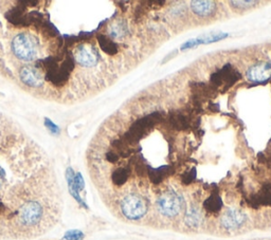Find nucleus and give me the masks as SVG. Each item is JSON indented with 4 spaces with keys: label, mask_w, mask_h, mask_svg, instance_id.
Wrapping results in <instances>:
<instances>
[{
    "label": "nucleus",
    "mask_w": 271,
    "mask_h": 240,
    "mask_svg": "<svg viewBox=\"0 0 271 240\" xmlns=\"http://www.w3.org/2000/svg\"><path fill=\"white\" fill-rule=\"evenodd\" d=\"M9 47L12 56L24 66L34 65V62L43 56V44L32 31L14 33L11 36Z\"/></svg>",
    "instance_id": "1"
},
{
    "label": "nucleus",
    "mask_w": 271,
    "mask_h": 240,
    "mask_svg": "<svg viewBox=\"0 0 271 240\" xmlns=\"http://www.w3.org/2000/svg\"><path fill=\"white\" fill-rule=\"evenodd\" d=\"M162 117L159 112H153L148 116H145L141 119L137 120V121L130 126L127 132H125L122 137V141L129 145L137 144L140 139L143 138L148 130H150L154 126L160 122Z\"/></svg>",
    "instance_id": "2"
},
{
    "label": "nucleus",
    "mask_w": 271,
    "mask_h": 240,
    "mask_svg": "<svg viewBox=\"0 0 271 240\" xmlns=\"http://www.w3.org/2000/svg\"><path fill=\"white\" fill-rule=\"evenodd\" d=\"M44 216L43 203L38 200H29L18 211V222L24 228H35L42 223Z\"/></svg>",
    "instance_id": "3"
},
{
    "label": "nucleus",
    "mask_w": 271,
    "mask_h": 240,
    "mask_svg": "<svg viewBox=\"0 0 271 240\" xmlns=\"http://www.w3.org/2000/svg\"><path fill=\"white\" fill-rule=\"evenodd\" d=\"M120 208L124 217L129 220H138L147 214L148 205L143 197L137 194H129L122 199Z\"/></svg>",
    "instance_id": "4"
},
{
    "label": "nucleus",
    "mask_w": 271,
    "mask_h": 240,
    "mask_svg": "<svg viewBox=\"0 0 271 240\" xmlns=\"http://www.w3.org/2000/svg\"><path fill=\"white\" fill-rule=\"evenodd\" d=\"M182 198L173 190L165 191L157 200V208L162 215L175 217L182 210Z\"/></svg>",
    "instance_id": "5"
},
{
    "label": "nucleus",
    "mask_w": 271,
    "mask_h": 240,
    "mask_svg": "<svg viewBox=\"0 0 271 240\" xmlns=\"http://www.w3.org/2000/svg\"><path fill=\"white\" fill-rule=\"evenodd\" d=\"M242 78L241 73L234 69L230 64L224 65L222 69L214 72L210 77V84L215 88L223 86V91H227L229 88Z\"/></svg>",
    "instance_id": "6"
},
{
    "label": "nucleus",
    "mask_w": 271,
    "mask_h": 240,
    "mask_svg": "<svg viewBox=\"0 0 271 240\" xmlns=\"http://www.w3.org/2000/svg\"><path fill=\"white\" fill-rule=\"evenodd\" d=\"M18 78L25 87L31 89H41L46 82V76L41 67L36 65L24 66L18 71Z\"/></svg>",
    "instance_id": "7"
},
{
    "label": "nucleus",
    "mask_w": 271,
    "mask_h": 240,
    "mask_svg": "<svg viewBox=\"0 0 271 240\" xmlns=\"http://www.w3.org/2000/svg\"><path fill=\"white\" fill-rule=\"evenodd\" d=\"M74 57L76 65L83 68H91V67L97 66L100 59V55L95 47L86 44L76 47Z\"/></svg>",
    "instance_id": "8"
},
{
    "label": "nucleus",
    "mask_w": 271,
    "mask_h": 240,
    "mask_svg": "<svg viewBox=\"0 0 271 240\" xmlns=\"http://www.w3.org/2000/svg\"><path fill=\"white\" fill-rule=\"evenodd\" d=\"M246 221V215L237 209H228L222 216L221 223L224 229L233 231L241 228Z\"/></svg>",
    "instance_id": "9"
},
{
    "label": "nucleus",
    "mask_w": 271,
    "mask_h": 240,
    "mask_svg": "<svg viewBox=\"0 0 271 240\" xmlns=\"http://www.w3.org/2000/svg\"><path fill=\"white\" fill-rule=\"evenodd\" d=\"M247 77L252 83H265L271 78V64L259 63L250 67L247 71Z\"/></svg>",
    "instance_id": "10"
},
{
    "label": "nucleus",
    "mask_w": 271,
    "mask_h": 240,
    "mask_svg": "<svg viewBox=\"0 0 271 240\" xmlns=\"http://www.w3.org/2000/svg\"><path fill=\"white\" fill-rule=\"evenodd\" d=\"M169 122L172 127L176 130H187L191 126L190 120L186 116L182 115L181 112L178 111L170 113Z\"/></svg>",
    "instance_id": "11"
},
{
    "label": "nucleus",
    "mask_w": 271,
    "mask_h": 240,
    "mask_svg": "<svg viewBox=\"0 0 271 240\" xmlns=\"http://www.w3.org/2000/svg\"><path fill=\"white\" fill-rule=\"evenodd\" d=\"M191 8L197 15L209 16L215 11L216 5L213 1H192Z\"/></svg>",
    "instance_id": "12"
},
{
    "label": "nucleus",
    "mask_w": 271,
    "mask_h": 240,
    "mask_svg": "<svg viewBox=\"0 0 271 240\" xmlns=\"http://www.w3.org/2000/svg\"><path fill=\"white\" fill-rule=\"evenodd\" d=\"M186 223L191 228H197L202 222V214L195 205H192L186 214Z\"/></svg>",
    "instance_id": "13"
},
{
    "label": "nucleus",
    "mask_w": 271,
    "mask_h": 240,
    "mask_svg": "<svg viewBox=\"0 0 271 240\" xmlns=\"http://www.w3.org/2000/svg\"><path fill=\"white\" fill-rule=\"evenodd\" d=\"M99 45L101 49L109 55H115L118 53V45L112 39L106 37L105 35H100L98 37Z\"/></svg>",
    "instance_id": "14"
},
{
    "label": "nucleus",
    "mask_w": 271,
    "mask_h": 240,
    "mask_svg": "<svg viewBox=\"0 0 271 240\" xmlns=\"http://www.w3.org/2000/svg\"><path fill=\"white\" fill-rule=\"evenodd\" d=\"M203 208L206 209L209 213H217L220 212L222 208V198L216 195L212 194L203 203Z\"/></svg>",
    "instance_id": "15"
},
{
    "label": "nucleus",
    "mask_w": 271,
    "mask_h": 240,
    "mask_svg": "<svg viewBox=\"0 0 271 240\" xmlns=\"http://www.w3.org/2000/svg\"><path fill=\"white\" fill-rule=\"evenodd\" d=\"M130 175V169L129 168H117L114 174H112V182H114L116 185H123L124 183L127 182V180Z\"/></svg>",
    "instance_id": "16"
},
{
    "label": "nucleus",
    "mask_w": 271,
    "mask_h": 240,
    "mask_svg": "<svg viewBox=\"0 0 271 240\" xmlns=\"http://www.w3.org/2000/svg\"><path fill=\"white\" fill-rule=\"evenodd\" d=\"M195 178H196V170H195V168H193L190 171L184 172L181 179H182V182L184 184H190L191 182L194 181Z\"/></svg>",
    "instance_id": "17"
},
{
    "label": "nucleus",
    "mask_w": 271,
    "mask_h": 240,
    "mask_svg": "<svg viewBox=\"0 0 271 240\" xmlns=\"http://www.w3.org/2000/svg\"><path fill=\"white\" fill-rule=\"evenodd\" d=\"M83 235L80 232H70L66 234L63 240H82Z\"/></svg>",
    "instance_id": "18"
},
{
    "label": "nucleus",
    "mask_w": 271,
    "mask_h": 240,
    "mask_svg": "<svg viewBox=\"0 0 271 240\" xmlns=\"http://www.w3.org/2000/svg\"><path fill=\"white\" fill-rule=\"evenodd\" d=\"M256 1H232L231 4L235 8H248V6H251L252 4H256Z\"/></svg>",
    "instance_id": "19"
},
{
    "label": "nucleus",
    "mask_w": 271,
    "mask_h": 240,
    "mask_svg": "<svg viewBox=\"0 0 271 240\" xmlns=\"http://www.w3.org/2000/svg\"><path fill=\"white\" fill-rule=\"evenodd\" d=\"M4 182H5V172L1 166H0V191L3 189Z\"/></svg>",
    "instance_id": "20"
}]
</instances>
